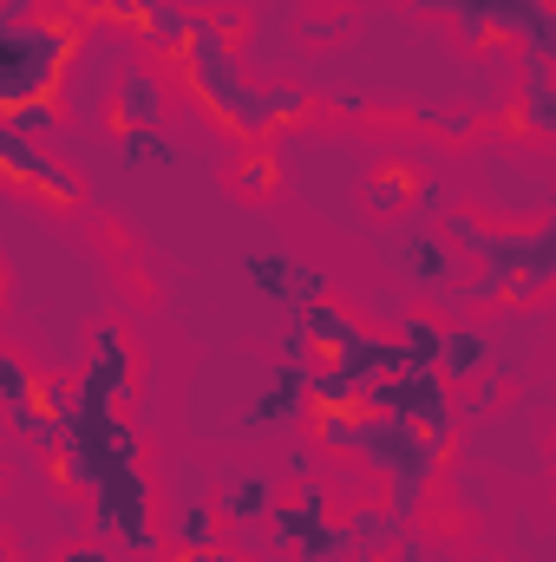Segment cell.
<instances>
[{"label":"cell","mask_w":556,"mask_h":562,"mask_svg":"<svg viewBox=\"0 0 556 562\" xmlns=\"http://www.w3.org/2000/svg\"><path fill=\"white\" fill-rule=\"evenodd\" d=\"M184 79L190 92L210 105V119H223L236 138L269 144L276 132H288L301 112H308V92L301 86H249L243 66H236V46H230V20H197L190 26V46H184Z\"/></svg>","instance_id":"cell-1"},{"label":"cell","mask_w":556,"mask_h":562,"mask_svg":"<svg viewBox=\"0 0 556 562\" xmlns=\"http://www.w3.org/2000/svg\"><path fill=\"white\" fill-rule=\"evenodd\" d=\"M314 431H321V445L367 458V471H380L393 484V510L400 517H413L419 497L438 477V464H445V445H432L413 419H393V413H374V406H360V413H314Z\"/></svg>","instance_id":"cell-2"},{"label":"cell","mask_w":556,"mask_h":562,"mask_svg":"<svg viewBox=\"0 0 556 562\" xmlns=\"http://www.w3.org/2000/svg\"><path fill=\"white\" fill-rule=\"evenodd\" d=\"M452 243L478 262V281L465 288L471 307H491V301H531L556 281V210L537 229H485L471 216H445Z\"/></svg>","instance_id":"cell-3"},{"label":"cell","mask_w":556,"mask_h":562,"mask_svg":"<svg viewBox=\"0 0 556 562\" xmlns=\"http://www.w3.org/2000/svg\"><path fill=\"white\" fill-rule=\"evenodd\" d=\"M79 40H86L79 13H40L26 26H0V112L59 99V86L79 59Z\"/></svg>","instance_id":"cell-4"},{"label":"cell","mask_w":556,"mask_h":562,"mask_svg":"<svg viewBox=\"0 0 556 562\" xmlns=\"http://www.w3.org/2000/svg\"><path fill=\"white\" fill-rule=\"evenodd\" d=\"M425 7H438L445 20H458L465 40H491V33H504V40H524L531 59L556 66V13H551V0H425Z\"/></svg>","instance_id":"cell-5"},{"label":"cell","mask_w":556,"mask_h":562,"mask_svg":"<svg viewBox=\"0 0 556 562\" xmlns=\"http://www.w3.org/2000/svg\"><path fill=\"white\" fill-rule=\"evenodd\" d=\"M367 406H374V413H393V419H413L432 445H452V431H458L452 380H445L438 367H419V360H407L400 373H387V380L367 393Z\"/></svg>","instance_id":"cell-6"},{"label":"cell","mask_w":556,"mask_h":562,"mask_svg":"<svg viewBox=\"0 0 556 562\" xmlns=\"http://www.w3.org/2000/svg\"><path fill=\"white\" fill-rule=\"evenodd\" d=\"M86 504H92V530H99L105 543H119V550H157L144 458H138V464H119V471H105V477L86 491Z\"/></svg>","instance_id":"cell-7"},{"label":"cell","mask_w":556,"mask_h":562,"mask_svg":"<svg viewBox=\"0 0 556 562\" xmlns=\"http://www.w3.org/2000/svg\"><path fill=\"white\" fill-rule=\"evenodd\" d=\"M387 269L400 281H413L425 294H452L458 288V243H452V229L445 223H419V229H400V236H387Z\"/></svg>","instance_id":"cell-8"},{"label":"cell","mask_w":556,"mask_h":562,"mask_svg":"<svg viewBox=\"0 0 556 562\" xmlns=\"http://www.w3.org/2000/svg\"><path fill=\"white\" fill-rule=\"evenodd\" d=\"M0 177H7L13 190H33V196L53 203V210H79V196H86V183L73 177V164H59L53 150H40V138L7 132V125H0Z\"/></svg>","instance_id":"cell-9"},{"label":"cell","mask_w":556,"mask_h":562,"mask_svg":"<svg viewBox=\"0 0 556 562\" xmlns=\"http://www.w3.org/2000/svg\"><path fill=\"white\" fill-rule=\"evenodd\" d=\"M314 367L321 360H288V353H276V367L263 373V386H256L243 425L249 431H294V425L314 413Z\"/></svg>","instance_id":"cell-10"},{"label":"cell","mask_w":556,"mask_h":562,"mask_svg":"<svg viewBox=\"0 0 556 562\" xmlns=\"http://www.w3.org/2000/svg\"><path fill=\"white\" fill-rule=\"evenodd\" d=\"M243 276H249V288H256L263 301H276V307H288V314L327 301V276H321L314 262H301V256H281V249L243 256Z\"/></svg>","instance_id":"cell-11"},{"label":"cell","mask_w":556,"mask_h":562,"mask_svg":"<svg viewBox=\"0 0 556 562\" xmlns=\"http://www.w3.org/2000/svg\"><path fill=\"white\" fill-rule=\"evenodd\" d=\"M281 504H288V477L269 471V464H243V471H230L223 484H216V510H223V524H269Z\"/></svg>","instance_id":"cell-12"},{"label":"cell","mask_w":556,"mask_h":562,"mask_svg":"<svg viewBox=\"0 0 556 562\" xmlns=\"http://www.w3.org/2000/svg\"><path fill=\"white\" fill-rule=\"evenodd\" d=\"M105 119H112V132H164V79L151 66H119Z\"/></svg>","instance_id":"cell-13"},{"label":"cell","mask_w":556,"mask_h":562,"mask_svg":"<svg viewBox=\"0 0 556 562\" xmlns=\"http://www.w3.org/2000/svg\"><path fill=\"white\" fill-rule=\"evenodd\" d=\"M86 373H99L119 406H132V393H138V347H132V334H125L119 321H99V327H92Z\"/></svg>","instance_id":"cell-14"},{"label":"cell","mask_w":556,"mask_h":562,"mask_svg":"<svg viewBox=\"0 0 556 562\" xmlns=\"http://www.w3.org/2000/svg\"><path fill=\"white\" fill-rule=\"evenodd\" d=\"M425 190H432V177H425L419 164H407V157H387V164L360 183V203H367V216L393 223V216H407V210H413Z\"/></svg>","instance_id":"cell-15"},{"label":"cell","mask_w":556,"mask_h":562,"mask_svg":"<svg viewBox=\"0 0 556 562\" xmlns=\"http://www.w3.org/2000/svg\"><path fill=\"white\" fill-rule=\"evenodd\" d=\"M301 327H308L314 360H341L347 347H360V340H367V327H360L341 301H314V307H301Z\"/></svg>","instance_id":"cell-16"},{"label":"cell","mask_w":556,"mask_h":562,"mask_svg":"<svg viewBox=\"0 0 556 562\" xmlns=\"http://www.w3.org/2000/svg\"><path fill=\"white\" fill-rule=\"evenodd\" d=\"M438 373H445L452 386H478V380L491 373V334H485V327H445V340H438Z\"/></svg>","instance_id":"cell-17"},{"label":"cell","mask_w":556,"mask_h":562,"mask_svg":"<svg viewBox=\"0 0 556 562\" xmlns=\"http://www.w3.org/2000/svg\"><path fill=\"white\" fill-rule=\"evenodd\" d=\"M164 537H170V550H216L223 543V510L210 497H177Z\"/></svg>","instance_id":"cell-18"},{"label":"cell","mask_w":556,"mask_h":562,"mask_svg":"<svg viewBox=\"0 0 556 562\" xmlns=\"http://www.w3.org/2000/svg\"><path fill=\"white\" fill-rule=\"evenodd\" d=\"M190 26H197V13H184V7H170V0H157V7L138 20V40H144V46H157L164 59H184Z\"/></svg>","instance_id":"cell-19"},{"label":"cell","mask_w":556,"mask_h":562,"mask_svg":"<svg viewBox=\"0 0 556 562\" xmlns=\"http://www.w3.org/2000/svg\"><path fill=\"white\" fill-rule=\"evenodd\" d=\"M347 530H354V543H360V557H387V550L400 543V530H407V517H400L393 504H360V510L347 517Z\"/></svg>","instance_id":"cell-20"},{"label":"cell","mask_w":556,"mask_h":562,"mask_svg":"<svg viewBox=\"0 0 556 562\" xmlns=\"http://www.w3.org/2000/svg\"><path fill=\"white\" fill-rule=\"evenodd\" d=\"M524 125L531 132H544V138H556V72L544 66V59H524Z\"/></svg>","instance_id":"cell-21"},{"label":"cell","mask_w":556,"mask_h":562,"mask_svg":"<svg viewBox=\"0 0 556 562\" xmlns=\"http://www.w3.org/2000/svg\"><path fill=\"white\" fill-rule=\"evenodd\" d=\"M0 406H7V419H26V413H40V373L7 347L0 353Z\"/></svg>","instance_id":"cell-22"},{"label":"cell","mask_w":556,"mask_h":562,"mask_svg":"<svg viewBox=\"0 0 556 562\" xmlns=\"http://www.w3.org/2000/svg\"><path fill=\"white\" fill-rule=\"evenodd\" d=\"M119 164H132V170H177V144L164 132H119Z\"/></svg>","instance_id":"cell-23"},{"label":"cell","mask_w":556,"mask_h":562,"mask_svg":"<svg viewBox=\"0 0 556 562\" xmlns=\"http://www.w3.org/2000/svg\"><path fill=\"white\" fill-rule=\"evenodd\" d=\"M393 334H400L407 360H419V367H438V340H445V321H438V314H407Z\"/></svg>","instance_id":"cell-24"},{"label":"cell","mask_w":556,"mask_h":562,"mask_svg":"<svg viewBox=\"0 0 556 562\" xmlns=\"http://www.w3.org/2000/svg\"><path fill=\"white\" fill-rule=\"evenodd\" d=\"M354 557H360V543H354V530H347V524H334V517H327L301 550H294V562H354Z\"/></svg>","instance_id":"cell-25"},{"label":"cell","mask_w":556,"mask_h":562,"mask_svg":"<svg viewBox=\"0 0 556 562\" xmlns=\"http://www.w3.org/2000/svg\"><path fill=\"white\" fill-rule=\"evenodd\" d=\"M236 183H243L249 196H269V190L281 183V164H276V150H269V144H256V150H249V157L236 164Z\"/></svg>","instance_id":"cell-26"},{"label":"cell","mask_w":556,"mask_h":562,"mask_svg":"<svg viewBox=\"0 0 556 562\" xmlns=\"http://www.w3.org/2000/svg\"><path fill=\"white\" fill-rule=\"evenodd\" d=\"M0 125H7V132H26V138H46V132L59 125V99H33V105H13V112H0Z\"/></svg>","instance_id":"cell-27"},{"label":"cell","mask_w":556,"mask_h":562,"mask_svg":"<svg viewBox=\"0 0 556 562\" xmlns=\"http://www.w3.org/2000/svg\"><path fill=\"white\" fill-rule=\"evenodd\" d=\"M281 477H288V484H308V477H314V458H308V445H288V458H281Z\"/></svg>","instance_id":"cell-28"},{"label":"cell","mask_w":556,"mask_h":562,"mask_svg":"<svg viewBox=\"0 0 556 562\" xmlns=\"http://www.w3.org/2000/svg\"><path fill=\"white\" fill-rule=\"evenodd\" d=\"M59 562H119V557H112V543H66Z\"/></svg>","instance_id":"cell-29"},{"label":"cell","mask_w":556,"mask_h":562,"mask_svg":"<svg viewBox=\"0 0 556 562\" xmlns=\"http://www.w3.org/2000/svg\"><path fill=\"white\" fill-rule=\"evenodd\" d=\"M177 562H249V557H236V550L216 543V550H177Z\"/></svg>","instance_id":"cell-30"}]
</instances>
